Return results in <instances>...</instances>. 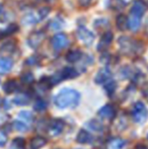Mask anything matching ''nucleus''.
Masks as SVG:
<instances>
[{
    "label": "nucleus",
    "mask_w": 148,
    "mask_h": 149,
    "mask_svg": "<svg viewBox=\"0 0 148 149\" xmlns=\"http://www.w3.org/2000/svg\"><path fill=\"white\" fill-rule=\"evenodd\" d=\"M91 140H92L91 135L85 130H80L76 138V141L80 144H88L91 142Z\"/></svg>",
    "instance_id": "obj_14"
},
{
    "label": "nucleus",
    "mask_w": 148,
    "mask_h": 149,
    "mask_svg": "<svg viewBox=\"0 0 148 149\" xmlns=\"http://www.w3.org/2000/svg\"><path fill=\"white\" fill-rule=\"evenodd\" d=\"M82 57V53L79 50H71L66 54V60L69 63H75L79 61Z\"/></svg>",
    "instance_id": "obj_17"
},
{
    "label": "nucleus",
    "mask_w": 148,
    "mask_h": 149,
    "mask_svg": "<svg viewBox=\"0 0 148 149\" xmlns=\"http://www.w3.org/2000/svg\"><path fill=\"white\" fill-rule=\"evenodd\" d=\"M4 17H5V10H4L3 6L0 5V20H5L4 19Z\"/></svg>",
    "instance_id": "obj_30"
},
{
    "label": "nucleus",
    "mask_w": 148,
    "mask_h": 149,
    "mask_svg": "<svg viewBox=\"0 0 148 149\" xmlns=\"http://www.w3.org/2000/svg\"><path fill=\"white\" fill-rule=\"evenodd\" d=\"M142 92H143V94H144L145 96H148V82L145 84V86L143 87Z\"/></svg>",
    "instance_id": "obj_32"
},
{
    "label": "nucleus",
    "mask_w": 148,
    "mask_h": 149,
    "mask_svg": "<svg viewBox=\"0 0 148 149\" xmlns=\"http://www.w3.org/2000/svg\"><path fill=\"white\" fill-rule=\"evenodd\" d=\"M116 86H117V84H116L115 81L109 80L107 82V84H106V90H107V92L110 94V95L115 92V90H116Z\"/></svg>",
    "instance_id": "obj_28"
},
{
    "label": "nucleus",
    "mask_w": 148,
    "mask_h": 149,
    "mask_svg": "<svg viewBox=\"0 0 148 149\" xmlns=\"http://www.w3.org/2000/svg\"><path fill=\"white\" fill-rule=\"evenodd\" d=\"M119 45H120L122 53L126 55H133V54L139 53L141 44L137 41L128 37H121L119 39Z\"/></svg>",
    "instance_id": "obj_3"
},
{
    "label": "nucleus",
    "mask_w": 148,
    "mask_h": 149,
    "mask_svg": "<svg viewBox=\"0 0 148 149\" xmlns=\"http://www.w3.org/2000/svg\"><path fill=\"white\" fill-rule=\"evenodd\" d=\"M90 1H91V0H79V2H80V4H81L82 6L88 5V4L90 3Z\"/></svg>",
    "instance_id": "obj_33"
},
{
    "label": "nucleus",
    "mask_w": 148,
    "mask_h": 149,
    "mask_svg": "<svg viewBox=\"0 0 148 149\" xmlns=\"http://www.w3.org/2000/svg\"><path fill=\"white\" fill-rule=\"evenodd\" d=\"M112 77V72L109 68H103L97 73L95 75V82L97 84H104V83H107L109 80H111Z\"/></svg>",
    "instance_id": "obj_10"
},
{
    "label": "nucleus",
    "mask_w": 148,
    "mask_h": 149,
    "mask_svg": "<svg viewBox=\"0 0 148 149\" xmlns=\"http://www.w3.org/2000/svg\"><path fill=\"white\" fill-rule=\"evenodd\" d=\"M65 123L62 119H53L48 125V133L52 137H56V136L60 135L64 129Z\"/></svg>",
    "instance_id": "obj_6"
},
{
    "label": "nucleus",
    "mask_w": 148,
    "mask_h": 149,
    "mask_svg": "<svg viewBox=\"0 0 148 149\" xmlns=\"http://www.w3.org/2000/svg\"><path fill=\"white\" fill-rule=\"evenodd\" d=\"M44 39H45V33L42 31H33L28 38V44L32 48H38L44 41Z\"/></svg>",
    "instance_id": "obj_9"
},
{
    "label": "nucleus",
    "mask_w": 148,
    "mask_h": 149,
    "mask_svg": "<svg viewBox=\"0 0 148 149\" xmlns=\"http://www.w3.org/2000/svg\"><path fill=\"white\" fill-rule=\"evenodd\" d=\"M119 1H120L121 3H123V4H125V5H126V4L130 3V2L132 1V0H119Z\"/></svg>",
    "instance_id": "obj_34"
},
{
    "label": "nucleus",
    "mask_w": 148,
    "mask_h": 149,
    "mask_svg": "<svg viewBox=\"0 0 148 149\" xmlns=\"http://www.w3.org/2000/svg\"><path fill=\"white\" fill-rule=\"evenodd\" d=\"M30 96L28 95V94L26 93H20V94H17V95L14 97L13 102L15 104H17V106H26V104H28V102H30Z\"/></svg>",
    "instance_id": "obj_18"
},
{
    "label": "nucleus",
    "mask_w": 148,
    "mask_h": 149,
    "mask_svg": "<svg viewBox=\"0 0 148 149\" xmlns=\"http://www.w3.org/2000/svg\"><path fill=\"white\" fill-rule=\"evenodd\" d=\"M97 115H99L101 118L111 120L115 117V109H114V107L111 106V104H106V106H104L103 108L99 109Z\"/></svg>",
    "instance_id": "obj_12"
},
{
    "label": "nucleus",
    "mask_w": 148,
    "mask_h": 149,
    "mask_svg": "<svg viewBox=\"0 0 148 149\" xmlns=\"http://www.w3.org/2000/svg\"><path fill=\"white\" fill-rule=\"evenodd\" d=\"M34 79H35L34 75H33L31 72L24 73V74L22 76V81L24 83H26V84H28V83H32L33 81H34Z\"/></svg>",
    "instance_id": "obj_29"
},
{
    "label": "nucleus",
    "mask_w": 148,
    "mask_h": 149,
    "mask_svg": "<svg viewBox=\"0 0 148 149\" xmlns=\"http://www.w3.org/2000/svg\"><path fill=\"white\" fill-rule=\"evenodd\" d=\"M5 143H6V137L3 135H0V147L5 145Z\"/></svg>",
    "instance_id": "obj_31"
},
{
    "label": "nucleus",
    "mask_w": 148,
    "mask_h": 149,
    "mask_svg": "<svg viewBox=\"0 0 148 149\" xmlns=\"http://www.w3.org/2000/svg\"><path fill=\"white\" fill-rule=\"evenodd\" d=\"M13 128L18 132H26V131H28V129L26 124L22 121H19V120L13 122Z\"/></svg>",
    "instance_id": "obj_24"
},
{
    "label": "nucleus",
    "mask_w": 148,
    "mask_h": 149,
    "mask_svg": "<svg viewBox=\"0 0 148 149\" xmlns=\"http://www.w3.org/2000/svg\"><path fill=\"white\" fill-rule=\"evenodd\" d=\"M80 102V93L72 88L61 89L54 98L56 107L59 109L74 108Z\"/></svg>",
    "instance_id": "obj_1"
},
{
    "label": "nucleus",
    "mask_w": 148,
    "mask_h": 149,
    "mask_svg": "<svg viewBox=\"0 0 148 149\" xmlns=\"http://www.w3.org/2000/svg\"><path fill=\"white\" fill-rule=\"evenodd\" d=\"M69 44L67 36L64 33H56L52 39V46L55 51H61L62 49L66 48Z\"/></svg>",
    "instance_id": "obj_8"
},
{
    "label": "nucleus",
    "mask_w": 148,
    "mask_h": 149,
    "mask_svg": "<svg viewBox=\"0 0 148 149\" xmlns=\"http://www.w3.org/2000/svg\"><path fill=\"white\" fill-rule=\"evenodd\" d=\"M87 125H88L89 128H90L91 130H93V131H101V130L103 129V126H101V124L99 123V122L95 121V120H92V121L88 122V123H87Z\"/></svg>",
    "instance_id": "obj_25"
},
{
    "label": "nucleus",
    "mask_w": 148,
    "mask_h": 149,
    "mask_svg": "<svg viewBox=\"0 0 148 149\" xmlns=\"http://www.w3.org/2000/svg\"><path fill=\"white\" fill-rule=\"evenodd\" d=\"M24 144H26L24 143V139H22L20 137L15 138L10 144L9 149H24Z\"/></svg>",
    "instance_id": "obj_22"
},
{
    "label": "nucleus",
    "mask_w": 148,
    "mask_h": 149,
    "mask_svg": "<svg viewBox=\"0 0 148 149\" xmlns=\"http://www.w3.org/2000/svg\"><path fill=\"white\" fill-rule=\"evenodd\" d=\"M132 118L135 123L142 124L148 118V110L142 102H137L132 110Z\"/></svg>",
    "instance_id": "obj_4"
},
{
    "label": "nucleus",
    "mask_w": 148,
    "mask_h": 149,
    "mask_svg": "<svg viewBox=\"0 0 148 149\" xmlns=\"http://www.w3.org/2000/svg\"><path fill=\"white\" fill-rule=\"evenodd\" d=\"M60 73H61L62 78L63 79H70V78H74V77L77 76L76 70H75L74 68H70V67L64 68Z\"/></svg>",
    "instance_id": "obj_20"
},
{
    "label": "nucleus",
    "mask_w": 148,
    "mask_h": 149,
    "mask_svg": "<svg viewBox=\"0 0 148 149\" xmlns=\"http://www.w3.org/2000/svg\"><path fill=\"white\" fill-rule=\"evenodd\" d=\"M19 118L24 119L26 122H32L33 119H34V116L31 112L28 111H22V112L19 113Z\"/></svg>",
    "instance_id": "obj_26"
},
{
    "label": "nucleus",
    "mask_w": 148,
    "mask_h": 149,
    "mask_svg": "<svg viewBox=\"0 0 148 149\" xmlns=\"http://www.w3.org/2000/svg\"><path fill=\"white\" fill-rule=\"evenodd\" d=\"M16 89H17V82L15 80H8L3 85V90L6 93H12Z\"/></svg>",
    "instance_id": "obj_21"
},
{
    "label": "nucleus",
    "mask_w": 148,
    "mask_h": 149,
    "mask_svg": "<svg viewBox=\"0 0 148 149\" xmlns=\"http://www.w3.org/2000/svg\"><path fill=\"white\" fill-rule=\"evenodd\" d=\"M126 141L121 138H113L107 144V149H123Z\"/></svg>",
    "instance_id": "obj_15"
},
{
    "label": "nucleus",
    "mask_w": 148,
    "mask_h": 149,
    "mask_svg": "<svg viewBox=\"0 0 148 149\" xmlns=\"http://www.w3.org/2000/svg\"><path fill=\"white\" fill-rule=\"evenodd\" d=\"M113 38H114V36H113V33H111V31H107V33H104V36L101 37V41H99V45H97V50L101 51V52L106 51V50L110 47V45L112 44Z\"/></svg>",
    "instance_id": "obj_11"
},
{
    "label": "nucleus",
    "mask_w": 148,
    "mask_h": 149,
    "mask_svg": "<svg viewBox=\"0 0 148 149\" xmlns=\"http://www.w3.org/2000/svg\"><path fill=\"white\" fill-rule=\"evenodd\" d=\"M49 13V8H42L37 12H30V13L26 14L22 18V22L26 24H37L38 22L42 20L47 16Z\"/></svg>",
    "instance_id": "obj_5"
},
{
    "label": "nucleus",
    "mask_w": 148,
    "mask_h": 149,
    "mask_svg": "<svg viewBox=\"0 0 148 149\" xmlns=\"http://www.w3.org/2000/svg\"><path fill=\"white\" fill-rule=\"evenodd\" d=\"M46 143H47V140L45 138L42 136H37L31 140L30 149H41L46 145Z\"/></svg>",
    "instance_id": "obj_16"
},
{
    "label": "nucleus",
    "mask_w": 148,
    "mask_h": 149,
    "mask_svg": "<svg viewBox=\"0 0 148 149\" xmlns=\"http://www.w3.org/2000/svg\"><path fill=\"white\" fill-rule=\"evenodd\" d=\"M77 38L85 46H90L94 41V35L84 26H80L77 30Z\"/></svg>",
    "instance_id": "obj_7"
},
{
    "label": "nucleus",
    "mask_w": 148,
    "mask_h": 149,
    "mask_svg": "<svg viewBox=\"0 0 148 149\" xmlns=\"http://www.w3.org/2000/svg\"><path fill=\"white\" fill-rule=\"evenodd\" d=\"M139 149H148L147 147H145V146H138Z\"/></svg>",
    "instance_id": "obj_35"
},
{
    "label": "nucleus",
    "mask_w": 148,
    "mask_h": 149,
    "mask_svg": "<svg viewBox=\"0 0 148 149\" xmlns=\"http://www.w3.org/2000/svg\"><path fill=\"white\" fill-rule=\"evenodd\" d=\"M78 149H79V148H78Z\"/></svg>",
    "instance_id": "obj_37"
},
{
    "label": "nucleus",
    "mask_w": 148,
    "mask_h": 149,
    "mask_svg": "<svg viewBox=\"0 0 148 149\" xmlns=\"http://www.w3.org/2000/svg\"><path fill=\"white\" fill-rule=\"evenodd\" d=\"M145 12V5L143 2L137 1L132 6L130 11V17L128 18V28L132 31H137L140 28L141 18Z\"/></svg>",
    "instance_id": "obj_2"
},
{
    "label": "nucleus",
    "mask_w": 148,
    "mask_h": 149,
    "mask_svg": "<svg viewBox=\"0 0 148 149\" xmlns=\"http://www.w3.org/2000/svg\"><path fill=\"white\" fill-rule=\"evenodd\" d=\"M46 109H47V102H46L45 100H41V98L36 100V102H35V104H34L35 111H37V112H44Z\"/></svg>",
    "instance_id": "obj_23"
},
{
    "label": "nucleus",
    "mask_w": 148,
    "mask_h": 149,
    "mask_svg": "<svg viewBox=\"0 0 148 149\" xmlns=\"http://www.w3.org/2000/svg\"><path fill=\"white\" fill-rule=\"evenodd\" d=\"M147 138H148V135H147Z\"/></svg>",
    "instance_id": "obj_36"
},
{
    "label": "nucleus",
    "mask_w": 148,
    "mask_h": 149,
    "mask_svg": "<svg viewBox=\"0 0 148 149\" xmlns=\"http://www.w3.org/2000/svg\"><path fill=\"white\" fill-rule=\"evenodd\" d=\"M63 26V22L60 19L56 18V19H53L51 22L49 24V28H51L52 30H59Z\"/></svg>",
    "instance_id": "obj_27"
},
{
    "label": "nucleus",
    "mask_w": 148,
    "mask_h": 149,
    "mask_svg": "<svg viewBox=\"0 0 148 149\" xmlns=\"http://www.w3.org/2000/svg\"><path fill=\"white\" fill-rule=\"evenodd\" d=\"M116 24H117V28L120 31H123L127 30V28H128V18H127L124 14H120V15H118V17H117Z\"/></svg>",
    "instance_id": "obj_19"
},
{
    "label": "nucleus",
    "mask_w": 148,
    "mask_h": 149,
    "mask_svg": "<svg viewBox=\"0 0 148 149\" xmlns=\"http://www.w3.org/2000/svg\"><path fill=\"white\" fill-rule=\"evenodd\" d=\"M13 66V62L11 59L6 57H0V74H5L10 72Z\"/></svg>",
    "instance_id": "obj_13"
}]
</instances>
